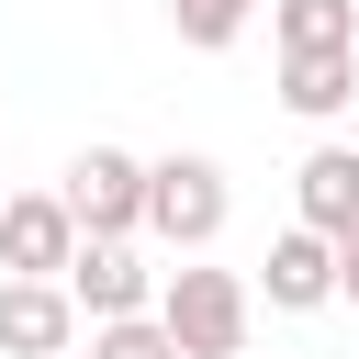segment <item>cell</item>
<instances>
[{
  "instance_id": "cell-1",
  "label": "cell",
  "mask_w": 359,
  "mask_h": 359,
  "mask_svg": "<svg viewBox=\"0 0 359 359\" xmlns=\"http://www.w3.org/2000/svg\"><path fill=\"white\" fill-rule=\"evenodd\" d=\"M224 213H236V191H224V168H213L202 146L146 157V224H135V236H157L168 258H202V247L224 236Z\"/></svg>"
},
{
  "instance_id": "cell-2",
  "label": "cell",
  "mask_w": 359,
  "mask_h": 359,
  "mask_svg": "<svg viewBox=\"0 0 359 359\" xmlns=\"http://www.w3.org/2000/svg\"><path fill=\"white\" fill-rule=\"evenodd\" d=\"M247 314L258 292L236 269H157V325L180 359H247Z\"/></svg>"
},
{
  "instance_id": "cell-3",
  "label": "cell",
  "mask_w": 359,
  "mask_h": 359,
  "mask_svg": "<svg viewBox=\"0 0 359 359\" xmlns=\"http://www.w3.org/2000/svg\"><path fill=\"white\" fill-rule=\"evenodd\" d=\"M90 325H123V314H157V269L135 258V236H79V258H67V280H56Z\"/></svg>"
},
{
  "instance_id": "cell-4",
  "label": "cell",
  "mask_w": 359,
  "mask_h": 359,
  "mask_svg": "<svg viewBox=\"0 0 359 359\" xmlns=\"http://www.w3.org/2000/svg\"><path fill=\"white\" fill-rule=\"evenodd\" d=\"M67 224L79 236H135L146 224V157H123V146H90L79 168H67Z\"/></svg>"
},
{
  "instance_id": "cell-5",
  "label": "cell",
  "mask_w": 359,
  "mask_h": 359,
  "mask_svg": "<svg viewBox=\"0 0 359 359\" xmlns=\"http://www.w3.org/2000/svg\"><path fill=\"white\" fill-rule=\"evenodd\" d=\"M79 224L56 191H0V280H67Z\"/></svg>"
},
{
  "instance_id": "cell-6",
  "label": "cell",
  "mask_w": 359,
  "mask_h": 359,
  "mask_svg": "<svg viewBox=\"0 0 359 359\" xmlns=\"http://www.w3.org/2000/svg\"><path fill=\"white\" fill-rule=\"evenodd\" d=\"M79 303L56 280H0V359H67Z\"/></svg>"
},
{
  "instance_id": "cell-7",
  "label": "cell",
  "mask_w": 359,
  "mask_h": 359,
  "mask_svg": "<svg viewBox=\"0 0 359 359\" xmlns=\"http://www.w3.org/2000/svg\"><path fill=\"white\" fill-rule=\"evenodd\" d=\"M292 213H303V236H348L359 224V146H314L303 168H292Z\"/></svg>"
},
{
  "instance_id": "cell-8",
  "label": "cell",
  "mask_w": 359,
  "mask_h": 359,
  "mask_svg": "<svg viewBox=\"0 0 359 359\" xmlns=\"http://www.w3.org/2000/svg\"><path fill=\"white\" fill-rule=\"evenodd\" d=\"M258 292L280 303V314H314V303H337V247L325 236H269V269H258Z\"/></svg>"
},
{
  "instance_id": "cell-9",
  "label": "cell",
  "mask_w": 359,
  "mask_h": 359,
  "mask_svg": "<svg viewBox=\"0 0 359 359\" xmlns=\"http://www.w3.org/2000/svg\"><path fill=\"white\" fill-rule=\"evenodd\" d=\"M280 56H359V0H269Z\"/></svg>"
},
{
  "instance_id": "cell-10",
  "label": "cell",
  "mask_w": 359,
  "mask_h": 359,
  "mask_svg": "<svg viewBox=\"0 0 359 359\" xmlns=\"http://www.w3.org/2000/svg\"><path fill=\"white\" fill-rule=\"evenodd\" d=\"M280 101H292L303 123L348 112V101H359V56H280Z\"/></svg>"
},
{
  "instance_id": "cell-11",
  "label": "cell",
  "mask_w": 359,
  "mask_h": 359,
  "mask_svg": "<svg viewBox=\"0 0 359 359\" xmlns=\"http://www.w3.org/2000/svg\"><path fill=\"white\" fill-rule=\"evenodd\" d=\"M168 22H180V45H191V56H224V45L258 22V0H168Z\"/></svg>"
},
{
  "instance_id": "cell-12",
  "label": "cell",
  "mask_w": 359,
  "mask_h": 359,
  "mask_svg": "<svg viewBox=\"0 0 359 359\" xmlns=\"http://www.w3.org/2000/svg\"><path fill=\"white\" fill-rule=\"evenodd\" d=\"M90 359H180L157 314H123V325H90Z\"/></svg>"
},
{
  "instance_id": "cell-13",
  "label": "cell",
  "mask_w": 359,
  "mask_h": 359,
  "mask_svg": "<svg viewBox=\"0 0 359 359\" xmlns=\"http://www.w3.org/2000/svg\"><path fill=\"white\" fill-rule=\"evenodd\" d=\"M337 303H359V224L337 236Z\"/></svg>"
}]
</instances>
